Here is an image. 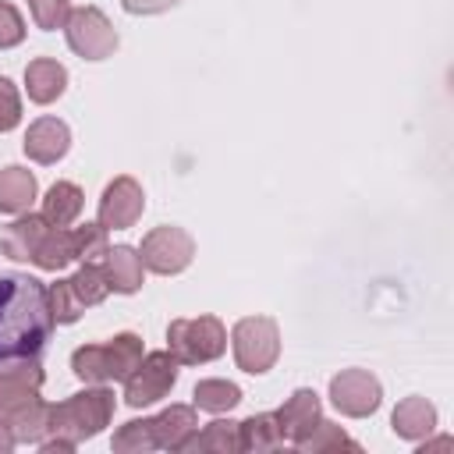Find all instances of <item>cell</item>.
<instances>
[{
    "label": "cell",
    "instance_id": "2",
    "mask_svg": "<svg viewBox=\"0 0 454 454\" xmlns=\"http://www.w3.org/2000/svg\"><path fill=\"white\" fill-rule=\"evenodd\" d=\"M114 408H117L114 390H106L103 383H92L64 397L60 404H50V436H64L71 443L92 440L110 426Z\"/></svg>",
    "mask_w": 454,
    "mask_h": 454
},
{
    "label": "cell",
    "instance_id": "25",
    "mask_svg": "<svg viewBox=\"0 0 454 454\" xmlns=\"http://www.w3.org/2000/svg\"><path fill=\"white\" fill-rule=\"evenodd\" d=\"M114 450L117 454H149V450H160L153 419H131V422H124L114 433Z\"/></svg>",
    "mask_w": 454,
    "mask_h": 454
},
{
    "label": "cell",
    "instance_id": "17",
    "mask_svg": "<svg viewBox=\"0 0 454 454\" xmlns=\"http://www.w3.org/2000/svg\"><path fill=\"white\" fill-rule=\"evenodd\" d=\"M103 273H106V284H110L114 294H135L142 287V277H145V266H142L138 248H131V245L106 248Z\"/></svg>",
    "mask_w": 454,
    "mask_h": 454
},
{
    "label": "cell",
    "instance_id": "27",
    "mask_svg": "<svg viewBox=\"0 0 454 454\" xmlns=\"http://www.w3.org/2000/svg\"><path fill=\"white\" fill-rule=\"evenodd\" d=\"M28 11H32L35 28L53 32V28H64V25H67V18H71V0H28Z\"/></svg>",
    "mask_w": 454,
    "mask_h": 454
},
{
    "label": "cell",
    "instance_id": "1",
    "mask_svg": "<svg viewBox=\"0 0 454 454\" xmlns=\"http://www.w3.org/2000/svg\"><path fill=\"white\" fill-rule=\"evenodd\" d=\"M53 326L46 284L32 273H0V372L39 362Z\"/></svg>",
    "mask_w": 454,
    "mask_h": 454
},
{
    "label": "cell",
    "instance_id": "21",
    "mask_svg": "<svg viewBox=\"0 0 454 454\" xmlns=\"http://www.w3.org/2000/svg\"><path fill=\"white\" fill-rule=\"evenodd\" d=\"M153 429H156L160 450H181V443L199 429L195 404H170V408H163V411L153 419Z\"/></svg>",
    "mask_w": 454,
    "mask_h": 454
},
{
    "label": "cell",
    "instance_id": "9",
    "mask_svg": "<svg viewBox=\"0 0 454 454\" xmlns=\"http://www.w3.org/2000/svg\"><path fill=\"white\" fill-rule=\"evenodd\" d=\"M64 32H67V46L82 60H106V57H114V50L121 43L117 28L110 25V18L99 7H92V4L71 7V18H67Z\"/></svg>",
    "mask_w": 454,
    "mask_h": 454
},
{
    "label": "cell",
    "instance_id": "18",
    "mask_svg": "<svg viewBox=\"0 0 454 454\" xmlns=\"http://www.w3.org/2000/svg\"><path fill=\"white\" fill-rule=\"evenodd\" d=\"M39 199V181L28 167H4L0 170V213L7 216H21L32 209V202Z\"/></svg>",
    "mask_w": 454,
    "mask_h": 454
},
{
    "label": "cell",
    "instance_id": "20",
    "mask_svg": "<svg viewBox=\"0 0 454 454\" xmlns=\"http://www.w3.org/2000/svg\"><path fill=\"white\" fill-rule=\"evenodd\" d=\"M85 206V192L74 181H53L43 195V216L50 227H71L82 216Z\"/></svg>",
    "mask_w": 454,
    "mask_h": 454
},
{
    "label": "cell",
    "instance_id": "10",
    "mask_svg": "<svg viewBox=\"0 0 454 454\" xmlns=\"http://www.w3.org/2000/svg\"><path fill=\"white\" fill-rule=\"evenodd\" d=\"M330 404L348 419H369L383 404V387L369 369H340L330 380Z\"/></svg>",
    "mask_w": 454,
    "mask_h": 454
},
{
    "label": "cell",
    "instance_id": "11",
    "mask_svg": "<svg viewBox=\"0 0 454 454\" xmlns=\"http://www.w3.org/2000/svg\"><path fill=\"white\" fill-rule=\"evenodd\" d=\"M142 209H145V192H142V184H138L131 174H121V177H114V181L103 188V195H99V216H96V220H99L106 231H128V227L138 223Z\"/></svg>",
    "mask_w": 454,
    "mask_h": 454
},
{
    "label": "cell",
    "instance_id": "26",
    "mask_svg": "<svg viewBox=\"0 0 454 454\" xmlns=\"http://www.w3.org/2000/svg\"><path fill=\"white\" fill-rule=\"evenodd\" d=\"M340 447L358 450V440H351L340 426H333V422H326V419H319V426L298 443V450H305V454H326V450H340Z\"/></svg>",
    "mask_w": 454,
    "mask_h": 454
},
{
    "label": "cell",
    "instance_id": "28",
    "mask_svg": "<svg viewBox=\"0 0 454 454\" xmlns=\"http://www.w3.org/2000/svg\"><path fill=\"white\" fill-rule=\"evenodd\" d=\"M21 124V92L11 78L0 74V131H14Z\"/></svg>",
    "mask_w": 454,
    "mask_h": 454
},
{
    "label": "cell",
    "instance_id": "31",
    "mask_svg": "<svg viewBox=\"0 0 454 454\" xmlns=\"http://www.w3.org/2000/svg\"><path fill=\"white\" fill-rule=\"evenodd\" d=\"M14 447H18V440H14V436H11V429L0 422V454H11Z\"/></svg>",
    "mask_w": 454,
    "mask_h": 454
},
{
    "label": "cell",
    "instance_id": "23",
    "mask_svg": "<svg viewBox=\"0 0 454 454\" xmlns=\"http://www.w3.org/2000/svg\"><path fill=\"white\" fill-rule=\"evenodd\" d=\"M238 433H241V450L262 454V450H280V447H284V433H280L273 411L248 415L245 422H238Z\"/></svg>",
    "mask_w": 454,
    "mask_h": 454
},
{
    "label": "cell",
    "instance_id": "8",
    "mask_svg": "<svg viewBox=\"0 0 454 454\" xmlns=\"http://www.w3.org/2000/svg\"><path fill=\"white\" fill-rule=\"evenodd\" d=\"M142 266L149 273H160V277H174L181 270L192 266L195 259V238L184 231V227H174V223H163V227H153L145 238H142Z\"/></svg>",
    "mask_w": 454,
    "mask_h": 454
},
{
    "label": "cell",
    "instance_id": "30",
    "mask_svg": "<svg viewBox=\"0 0 454 454\" xmlns=\"http://www.w3.org/2000/svg\"><path fill=\"white\" fill-rule=\"evenodd\" d=\"M181 0H121V7L128 14H163L170 7H177Z\"/></svg>",
    "mask_w": 454,
    "mask_h": 454
},
{
    "label": "cell",
    "instance_id": "5",
    "mask_svg": "<svg viewBox=\"0 0 454 454\" xmlns=\"http://www.w3.org/2000/svg\"><path fill=\"white\" fill-rule=\"evenodd\" d=\"M167 351L181 365H206L227 351V326L216 316L174 319L167 326Z\"/></svg>",
    "mask_w": 454,
    "mask_h": 454
},
{
    "label": "cell",
    "instance_id": "14",
    "mask_svg": "<svg viewBox=\"0 0 454 454\" xmlns=\"http://www.w3.org/2000/svg\"><path fill=\"white\" fill-rule=\"evenodd\" d=\"M43 380H46V372H43L39 362H25V365H14V369H4L0 372V419L18 411L21 404L35 401Z\"/></svg>",
    "mask_w": 454,
    "mask_h": 454
},
{
    "label": "cell",
    "instance_id": "6",
    "mask_svg": "<svg viewBox=\"0 0 454 454\" xmlns=\"http://www.w3.org/2000/svg\"><path fill=\"white\" fill-rule=\"evenodd\" d=\"M231 348H234V362L241 372L262 376L277 365L280 358V330L277 319L270 316H245L234 323L231 330Z\"/></svg>",
    "mask_w": 454,
    "mask_h": 454
},
{
    "label": "cell",
    "instance_id": "13",
    "mask_svg": "<svg viewBox=\"0 0 454 454\" xmlns=\"http://www.w3.org/2000/svg\"><path fill=\"white\" fill-rule=\"evenodd\" d=\"M21 149H25V156L32 163L50 167V163H57V160L67 156V149H71V128L60 117H39V121L28 124Z\"/></svg>",
    "mask_w": 454,
    "mask_h": 454
},
{
    "label": "cell",
    "instance_id": "29",
    "mask_svg": "<svg viewBox=\"0 0 454 454\" xmlns=\"http://www.w3.org/2000/svg\"><path fill=\"white\" fill-rule=\"evenodd\" d=\"M25 39V18L14 4L0 0V50H11Z\"/></svg>",
    "mask_w": 454,
    "mask_h": 454
},
{
    "label": "cell",
    "instance_id": "16",
    "mask_svg": "<svg viewBox=\"0 0 454 454\" xmlns=\"http://www.w3.org/2000/svg\"><path fill=\"white\" fill-rule=\"evenodd\" d=\"M64 89H67V67L60 60L35 57V60L25 64V92H28L32 103L50 106V103H57L64 96Z\"/></svg>",
    "mask_w": 454,
    "mask_h": 454
},
{
    "label": "cell",
    "instance_id": "22",
    "mask_svg": "<svg viewBox=\"0 0 454 454\" xmlns=\"http://www.w3.org/2000/svg\"><path fill=\"white\" fill-rule=\"evenodd\" d=\"M181 450H199V454H234V450H241L238 422L216 419V422H209L202 433L195 429V433L181 443Z\"/></svg>",
    "mask_w": 454,
    "mask_h": 454
},
{
    "label": "cell",
    "instance_id": "12",
    "mask_svg": "<svg viewBox=\"0 0 454 454\" xmlns=\"http://www.w3.org/2000/svg\"><path fill=\"white\" fill-rule=\"evenodd\" d=\"M273 415H277V426H280V433H284V443H294V447H298V443L319 426V419H323V401H319L316 390L298 387Z\"/></svg>",
    "mask_w": 454,
    "mask_h": 454
},
{
    "label": "cell",
    "instance_id": "7",
    "mask_svg": "<svg viewBox=\"0 0 454 454\" xmlns=\"http://www.w3.org/2000/svg\"><path fill=\"white\" fill-rule=\"evenodd\" d=\"M177 358L170 351H149L142 362L124 376V404L128 408H149L163 401L177 383Z\"/></svg>",
    "mask_w": 454,
    "mask_h": 454
},
{
    "label": "cell",
    "instance_id": "19",
    "mask_svg": "<svg viewBox=\"0 0 454 454\" xmlns=\"http://www.w3.org/2000/svg\"><path fill=\"white\" fill-rule=\"evenodd\" d=\"M390 429H394V436L419 443V440L433 436V429H436V408L426 397H404L394 408V415H390Z\"/></svg>",
    "mask_w": 454,
    "mask_h": 454
},
{
    "label": "cell",
    "instance_id": "24",
    "mask_svg": "<svg viewBox=\"0 0 454 454\" xmlns=\"http://www.w3.org/2000/svg\"><path fill=\"white\" fill-rule=\"evenodd\" d=\"M192 401L202 411L223 415V411H231V408L241 404V387L231 383V380H199L195 390H192Z\"/></svg>",
    "mask_w": 454,
    "mask_h": 454
},
{
    "label": "cell",
    "instance_id": "4",
    "mask_svg": "<svg viewBox=\"0 0 454 454\" xmlns=\"http://www.w3.org/2000/svg\"><path fill=\"white\" fill-rule=\"evenodd\" d=\"M46 294H50V312H53V323H74L85 309L99 305L106 294H110V284H106V273L99 262H82L71 277L64 280H53L46 284Z\"/></svg>",
    "mask_w": 454,
    "mask_h": 454
},
{
    "label": "cell",
    "instance_id": "15",
    "mask_svg": "<svg viewBox=\"0 0 454 454\" xmlns=\"http://www.w3.org/2000/svg\"><path fill=\"white\" fill-rule=\"evenodd\" d=\"M50 231L46 216L43 213H21L18 220H11L7 227H0V252L7 259H18V262H32L43 234Z\"/></svg>",
    "mask_w": 454,
    "mask_h": 454
},
{
    "label": "cell",
    "instance_id": "3",
    "mask_svg": "<svg viewBox=\"0 0 454 454\" xmlns=\"http://www.w3.org/2000/svg\"><path fill=\"white\" fill-rule=\"evenodd\" d=\"M145 348L138 333H117L103 344H82L71 355V372L82 383H114L124 380L138 362H142Z\"/></svg>",
    "mask_w": 454,
    "mask_h": 454
}]
</instances>
